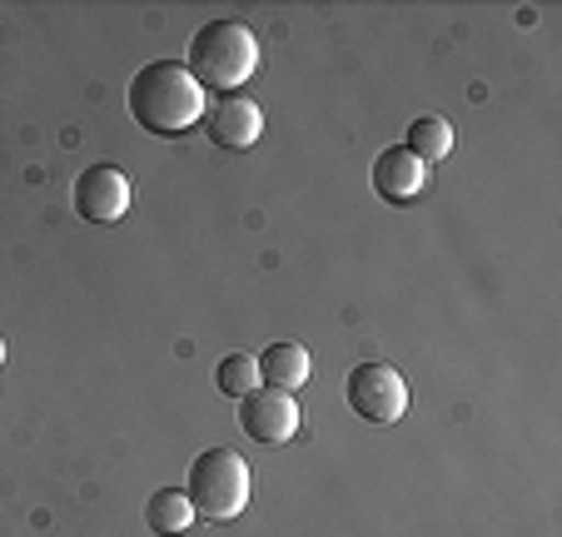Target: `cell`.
<instances>
[{
  "mask_svg": "<svg viewBox=\"0 0 562 537\" xmlns=\"http://www.w3.org/2000/svg\"><path fill=\"white\" fill-rule=\"evenodd\" d=\"M130 115L149 135H184L204 120V90L175 60H149L130 80Z\"/></svg>",
  "mask_w": 562,
  "mask_h": 537,
  "instance_id": "1",
  "label": "cell"
},
{
  "mask_svg": "<svg viewBox=\"0 0 562 537\" xmlns=\"http://www.w3.org/2000/svg\"><path fill=\"white\" fill-rule=\"evenodd\" d=\"M200 90H224L234 96L249 75L259 70V41L245 21H204V31H194L190 41V65Z\"/></svg>",
  "mask_w": 562,
  "mask_h": 537,
  "instance_id": "2",
  "label": "cell"
},
{
  "mask_svg": "<svg viewBox=\"0 0 562 537\" xmlns=\"http://www.w3.org/2000/svg\"><path fill=\"white\" fill-rule=\"evenodd\" d=\"M184 497L194 503V513H204L210 523H229L249 507V463L234 448H204L190 463V488Z\"/></svg>",
  "mask_w": 562,
  "mask_h": 537,
  "instance_id": "3",
  "label": "cell"
},
{
  "mask_svg": "<svg viewBox=\"0 0 562 537\" xmlns=\"http://www.w3.org/2000/svg\"><path fill=\"white\" fill-rule=\"evenodd\" d=\"M349 409L359 413L363 423H398L408 409V383L398 369L389 363H359L349 373Z\"/></svg>",
  "mask_w": 562,
  "mask_h": 537,
  "instance_id": "4",
  "label": "cell"
},
{
  "mask_svg": "<svg viewBox=\"0 0 562 537\" xmlns=\"http://www.w3.org/2000/svg\"><path fill=\"white\" fill-rule=\"evenodd\" d=\"M130 210V175L115 165H90L75 179V214L90 224H120Z\"/></svg>",
  "mask_w": 562,
  "mask_h": 537,
  "instance_id": "5",
  "label": "cell"
},
{
  "mask_svg": "<svg viewBox=\"0 0 562 537\" xmlns=\"http://www.w3.org/2000/svg\"><path fill=\"white\" fill-rule=\"evenodd\" d=\"M299 403L284 389H255L239 399V423L255 443H289L299 433Z\"/></svg>",
  "mask_w": 562,
  "mask_h": 537,
  "instance_id": "6",
  "label": "cell"
},
{
  "mask_svg": "<svg viewBox=\"0 0 562 537\" xmlns=\"http://www.w3.org/2000/svg\"><path fill=\"white\" fill-rule=\"evenodd\" d=\"M204 130H210V139L214 145H224V149H249L259 135H265V110H259L249 96L234 90V96H220L210 105Z\"/></svg>",
  "mask_w": 562,
  "mask_h": 537,
  "instance_id": "7",
  "label": "cell"
},
{
  "mask_svg": "<svg viewBox=\"0 0 562 537\" xmlns=\"http://www.w3.org/2000/svg\"><path fill=\"white\" fill-rule=\"evenodd\" d=\"M424 159H414L404 145H389L379 159H373V190H379V200L389 204H408L424 194Z\"/></svg>",
  "mask_w": 562,
  "mask_h": 537,
  "instance_id": "8",
  "label": "cell"
},
{
  "mask_svg": "<svg viewBox=\"0 0 562 537\" xmlns=\"http://www.w3.org/2000/svg\"><path fill=\"white\" fill-rule=\"evenodd\" d=\"M255 363H259V383H265V389L294 393V389H304V383H308V348L294 344V338H279V344H269L265 354L255 358Z\"/></svg>",
  "mask_w": 562,
  "mask_h": 537,
  "instance_id": "9",
  "label": "cell"
},
{
  "mask_svg": "<svg viewBox=\"0 0 562 537\" xmlns=\"http://www.w3.org/2000/svg\"><path fill=\"white\" fill-rule=\"evenodd\" d=\"M145 523L155 537H180V533H190V523H194V503L180 488H159L145 503Z\"/></svg>",
  "mask_w": 562,
  "mask_h": 537,
  "instance_id": "10",
  "label": "cell"
},
{
  "mask_svg": "<svg viewBox=\"0 0 562 537\" xmlns=\"http://www.w3.org/2000/svg\"><path fill=\"white\" fill-rule=\"evenodd\" d=\"M404 149L414 159H443L448 149H453V125L448 120H438V115H424V120H414L408 125V135H404Z\"/></svg>",
  "mask_w": 562,
  "mask_h": 537,
  "instance_id": "11",
  "label": "cell"
},
{
  "mask_svg": "<svg viewBox=\"0 0 562 537\" xmlns=\"http://www.w3.org/2000/svg\"><path fill=\"white\" fill-rule=\"evenodd\" d=\"M214 383H220V393H229V399H245V393L259 389V363L249 354H229V358H220Z\"/></svg>",
  "mask_w": 562,
  "mask_h": 537,
  "instance_id": "12",
  "label": "cell"
},
{
  "mask_svg": "<svg viewBox=\"0 0 562 537\" xmlns=\"http://www.w3.org/2000/svg\"><path fill=\"white\" fill-rule=\"evenodd\" d=\"M0 363H5V344H0Z\"/></svg>",
  "mask_w": 562,
  "mask_h": 537,
  "instance_id": "13",
  "label": "cell"
}]
</instances>
